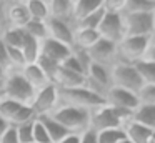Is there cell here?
Returning <instances> with one entry per match:
<instances>
[{
  "instance_id": "6da1fadb",
  "label": "cell",
  "mask_w": 155,
  "mask_h": 143,
  "mask_svg": "<svg viewBox=\"0 0 155 143\" xmlns=\"http://www.w3.org/2000/svg\"><path fill=\"white\" fill-rule=\"evenodd\" d=\"M130 116L132 113L117 110L104 103V105L90 110V128L88 130H92L94 133H100L105 130H118L124 126L127 120H130Z\"/></svg>"
},
{
  "instance_id": "7a4b0ae2",
  "label": "cell",
  "mask_w": 155,
  "mask_h": 143,
  "mask_svg": "<svg viewBox=\"0 0 155 143\" xmlns=\"http://www.w3.org/2000/svg\"><path fill=\"white\" fill-rule=\"evenodd\" d=\"M50 116L58 122L65 130L75 135H82L90 128V110L77 108L70 105H58Z\"/></svg>"
},
{
  "instance_id": "3957f363",
  "label": "cell",
  "mask_w": 155,
  "mask_h": 143,
  "mask_svg": "<svg viewBox=\"0 0 155 143\" xmlns=\"http://www.w3.org/2000/svg\"><path fill=\"white\" fill-rule=\"evenodd\" d=\"M57 96L58 105H70L84 110H94L105 103V98L98 96L85 85L77 86V88H57Z\"/></svg>"
},
{
  "instance_id": "277c9868",
  "label": "cell",
  "mask_w": 155,
  "mask_h": 143,
  "mask_svg": "<svg viewBox=\"0 0 155 143\" xmlns=\"http://www.w3.org/2000/svg\"><path fill=\"white\" fill-rule=\"evenodd\" d=\"M0 90H2L4 98L14 100L17 103H25V105H30L35 95V90L27 83L20 70H8Z\"/></svg>"
},
{
  "instance_id": "5b68a950",
  "label": "cell",
  "mask_w": 155,
  "mask_h": 143,
  "mask_svg": "<svg viewBox=\"0 0 155 143\" xmlns=\"http://www.w3.org/2000/svg\"><path fill=\"white\" fill-rule=\"evenodd\" d=\"M110 82L112 86L124 88L134 93H138V90L143 86L135 67L132 63H122V62L115 63L110 68Z\"/></svg>"
},
{
  "instance_id": "8992f818",
  "label": "cell",
  "mask_w": 155,
  "mask_h": 143,
  "mask_svg": "<svg viewBox=\"0 0 155 143\" xmlns=\"http://www.w3.org/2000/svg\"><path fill=\"white\" fill-rule=\"evenodd\" d=\"M150 37H124L117 43V57L122 63H137L143 60Z\"/></svg>"
},
{
  "instance_id": "52a82bcc",
  "label": "cell",
  "mask_w": 155,
  "mask_h": 143,
  "mask_svg": "<svg viewBox=\"0 0 155 143\" xmlns=\"http://www.w3.org/2000/svg\"><path fill=\"white\" fill-rule=\"evenodd\" d=\"M153 12H124V37H152Z\"/></svg>"
},
{
  "instance_id": "ba28073f",
  "label": "cell",
  "mask_w": 155,
  "mask_h": 143,
  "mask_svg": "<svg viewBox=\"0 0 155 143\" xmlns=\"http://www.w3.org/2000/svg\"><path fill=\"white\" fill-rule=\"evenodd\" d=\"M85 86L97 93L98 96L105 98L107 92L110 90L112 82H110V68L98 63H92L90 68L85 73Z\"/></svg>"
},
{
  "instance_id": "9c48e42d",
  "label": "cell",
  "mask_w": 155,
  "mask_h": 143,
  "mask_svg": "<svg viewBox=\"0 0 155 143\" xmlns=\"http://www.w3.org/2000/svg\"><path fill=\"white\" fill-rule=\"evenodd\" d=\"M58 105V96H57V86L47 85L45 88L37 90L30 102V108L35 113V118L40 115H50Z\"/></svg>"
},
{
  "instance_id": "30bf717a",
  "label": "cell",
  "mask_w": 155,
  "mask_h": 143,
  "mask_svg": "<svg viewBox=\"0 0 155 143\" xmlns=\"http://www.w3.org/2000/svg\"><path fill=\"white\" fill-rule=\"evenodd\" d=\"M100 38L108 40L112 43H118L124 38V22H122V13L105 12L100 20V25L97 28Z\"/></svg>"
},
{
  "instance_id": "8fae6325",
  "label": "cell",
  "mask_w": 155,
  "mask_h": 143,
  "mask_svg": "<svg viewBox=\"0 0 155 143\" xmlns=\"http://www.w3.org/2000/svg\"><path fill=\"white\" fill-rule=\"evenodd\" d=\"M87 52H88L92 63H98V65H104L107 68H112L115 63H118L117 43H112L108 40L98 38V42L92 48H88Z\"/></svg>"
},
{
  "instance_id": "7c38bea8",
  "label": "cell",
  "mask_w": 155,
  "mask_h": 143,
  "mask_svg": "<svg viewBox=\"0 0 155 143\" xmlns=\"http://www.w3.org/2000/svg\"><path fill=\"white\" fill-rule=\"evenodd\" d=\"M105 103L117 110H124V112L134 113L140 103H138L137 93L128 92L124 88H117V86H110V90L105 95Z\"/></svg>"
},
{
  "instance_id": "4fadbf2b",
  "label": "cell",
  "mask_w": 155,
  "mask_h": 143,
  "mask_svg": "<svg viewBox=\"0 0 155 143\" xmlns=\"http://www.w3.org/2000/svg\"><path fill=\"white\" fill-rule=\"evenodd\" d=\"M47 37L58 43H64L65 47L72 48L74 45V22L57 18H47Z\"/></svg>"
},
{
  "instance_id": "5bb4252c",
  "label": "cell",
  "mask_w": 155,
  "mask_h": 143,
  "mask_svg": "<svg viewBox=\"0 0 155 143\" xmlns=\"http://www.w3.org/2000/svg\"><path fill=\"white\" fill-rule=\"evenodd\" d=\"M5 3V25L14 27V28H24L27 22L30 20L27 8H25L24 0H14V2Z\"/></svg>"
},
{
  "instance_id": "9a60e30c",
  "label": "cell",
  "mask_w": 155,
  "mask_h": 143,
  "mask_svg": "<svg viewBox=\"0 0 155 143\" xmlns=\"http://www.w3.org/2000/svg\"><path fill=\"white\" fill-rule=\"evenodd\" d=\"M125 138L130 143H153L155 141V132L147 126H142L138 123L127 120L122 126Z\"/></svg>"
},
{
  "instance_id": "2e32d148",
  "label": "cell",
  "mask_w": 155,
  "mask_h": 143,
  "mask_svg": "<svg viewBox=\"0 0 155 143\" xmlns=\"http://www.w3.org/2000/svg\"><path fill=\"white\" fill-rule=\"evenodd\" d=\"M70 52H72V48L65 47L64 43H58L55 40L48 38V37L40 42V55L52 60V62H57L58 65L70 55Z\"/></svg>"
},
{
  "instance_id": "e0dca14e",
  "label": "cell",
  "mask_w": 155,
  "mask_h": 143,
  "mask_svg": "<svg viewBox=\"0 0 155 143\" xmlns=\"http://www.w3.org/2000/svg\"><path fill=\"white\" fill-rule=\"evenodd\" d=\"M20 73L24 75V78L27 80V83L35 90V92H37V90L45 88L47 85H52V83L48 82V78L45 76V73L40 70V67H38L37 63H27V65L20 70Z\"/></svg>"
},
{
  "instance_id": "ac0fdd59",
  "label": "cell",
  "mask_w": 155,
  "mask_h": 143,
  "mask_svg": "<svg viewBox=\"0 0 155 143\" xmlns=\"http://www.w3.org/2000/svg\"><path fill=\"white\" fill-rule=\"evenodd\" d=\"M52 85H55L57 88H77V86H84L85 85V76L58 67Z\"/></svg>"
},
{
  "instance_id": "d6986e66",
  "label": "cell",
  "mask_w": 155,
  "mask_h": 143,
  "mask_svg": "<svg viewBox=\"0 0 155 143\" xmlns=\"http://www.w3.org/2000/svg\"><path fill=\"white\" fill-rule=\"evenodd\" d=\"M72 5H74V0H47L48 18L74 22V17H72Z\"/></svg>"
},
{
  "instance_id": "ffe728a7",
  "label": "cell",
  "mask_w": 155,
  "mask_h": 143,
  "mask_svg": "<svg viewBox=\"0 0 155 143\" xmlns=\"http://www.w3.org/2000/svg\"><path fill=\"white\" fill-rule=\"evenodd\" d=\"M37 120L44 125V128H45V132H47L52 143H58L60 140H64L65 136L70 135V132L65 130L58 122H55L50 115H40V116H37Z\"/></svg>"
},
{
  "instance_id": "44dd1931",
  "label": "cell",
  "mask_w": 155,
  "mask_h": 143,
  "mask_svg": "<svg viewBox=\"0 0 155 143\" xmlns=\"http://www.w3.org/2000/svg\"><path fill=\"white\" fill-rule=\"evenodd\" d=\"M130 120L155 132V105H143V103H140L135 108V112L132 113Z\"/></svg>"
},
{
  "instance_id": "7402d4cb",
  "label": "cell",
  "mask_w": 155,
  "mask_h": 143,
  "mask_svg": "<svg viewBox=\"0 0 155 143\" xmlns=\"http://www.w3.org/2000/svg\"><path fill=\"white\" fill-rule=\"evenodd\" d=\"M102 2L104 0H74V5H72L74 20H80L90 13L97 12L98 8H102Z\"/></svg>"
},
{
  "instance_id": "603a6c76",
  "label": "cell",
  "mask_w": 155,
  "mask_h": 143,
  "mask_svg": "<svg viewBox=\"0 0 155 143\" xmlns=\"http://www.w3.org/2000/svg\"><path fill=\"white\" fill-rule=\"evenodd\" d=\"M100 35L97 30H74V45L72 48L88 50L98 42Z\"/></svg>"
},
{
  "instance_id": "cb8c5ba5",
  "label": "cell",
  "mask_w": 155,
  "mask_h": 143,
  "mask_svg": "<svg viewBox=\"0 0 155 143\" xmlns=\"http://www.w3.org/2000/svg\"><path fill=\"white\" fill-rule=\"evenodd\" d=\"M20 52L25 58V63H35L38 55H40V42L25 33L24 42H22V47H20Z\"/></svg>"
},
{
  "instance_id": "d4e9b609",
  "label": "cell",
  "mask_w": 155,
  "mask_h": 143,
  "mask_svg": "<svg viewBox=\"0 0 155 143\" xmlns=\"http://www.w3.org/2000/svg\"><path fill=\"white\" fill-rule=\"evenodd\" d=\"M25 32L22 28H14V27H5L0 30V40L5 47H14V48H20L22 42H24Z\"/></svg>"
},
{
  "instance_id": "484cf974",
  "label": "cell",
  "mask_w": 155,
  "mask_h": 143,
  "mask_svg": "<svg viewBox=\"0 0 155 143\" xmlns=\"http://www.w3.org/2000/svg\"><path fill=\"white\" fill-rule=\"evenodd\" d=\"M25 8H27L30 20H45L48 18V8H47V0H24Z\"/></svg>"
},
{
  "instance_id": "4316f807",
  "label": "cell",
  "mask_w": 155,
  "mask_h": 143,
  "mask_svg": "<svg viewBox=\"0 0 155 143\" xmlns=\"http://www.w3.org/2000/svg\"><path fill=\"white\" fill-rule=\"evenodd\" d=\"M104 13L105 10H104V5H102V8H98L97 12L90 13V15L84 17L80 20H74V30H97Z\"/></svg>"
},
{
  "instance_id": "83f0119b",
  "label": "cell",
  "mask_w": 155,
  "mask_h": 143,
  "mask_svg": "<svg viewBox=\"0 0 155 143\" xmlns=\"http://www.w3.org/2000/svg\"><path fill=\"white\" fill-rule=\"evenodd\" d=\"M134 67L143 85H155V63L148 62V60H140V62L134 63Z\"/></svg>"
},
{
  "instance_id": "f1b7e54d",
  "label": "cell",
  "mask_w": 155,
  "mask_h": 143,
  "mask_svg": "<svg viewBox=\"0 0 155 143\" xmlns=\"http://www.w3.org/2000/svg\"><path fill=\"white\" fill-rule=\"evenodd\" d=\"M45 22H47V20H45ZM45 22H42V20H28L27 25L22 30H24L27 35L34 37L35 40L42 42L44 38H47V25H45Z\"/></svg>"
},
{
  "instance_id": "f546056e",
  "label": "cell",
  "mask_w": 155,
  "mask_h": 143,
  "mask_svg": "<svg viewBox=\"0 0 155 143\" xmlns=\"http://www.w3.org/2000/svg\"><path fill=\"white\" fill-rule=\"evenodd\" d=\"M155 0H125L124 12H153Z\"/></svg>"
},
{
  "instance_id": "4dcf8cb0",
  "label": "cell",
  "mask_w": 155,
  "mask_h": 143,
  "mask_svg": "<svg viewBox=\"0 0 155 143\" xmlns=\"http://www.w3.org/2000/svg\"><path fill=\"white\" fill-rule=\"evenodd\" d=\"M97 135V143H120L125 138L124 130H105V132L95 133Z\"/></svg>"
},
{
  "instance_id": "1f68e13d",
  "label": "cell",
  "mask_w": 155,
  "mask_h": 143,
  "mask_svg": "<svg viewBox=\"0 0 155 143\" xmlns=\"http://www.w3.org/2000/svg\"><path fill=\"white\" fill-rule=\"evenodd\" d=\"M37 63L38 67H40V70L45 73V76L48 78V82H54V76H55V73H57V70H58V63L57 62H52V60H48V58H45V57H42V55H38V58H37Z\"/></svg>"
},
{
  "instance_id": "d6a6232c",
  "label": "cell",
  "mask_w": 155,
  "mask_h": 143,
  "mask_svg": "<svg viewBox=\"0 0 155 143\" xmlns=\"http://www.w3.org/2000/svg\"><path fill=\"white\" fill-rule=\"evenodd\" d=\"M14 128H15V133H17L18 143H34V140H32V130H34V120H32V122H27V123H24V125L14 126Z\"/></svg>"
},
{
  "instance_id": "836d02e7",
  "label": "cell",
  "mask_w": 155,
  "mask_h": 143,
  "mask_svg": "<svg viewBox=\"0 0 155 143\" xmlns=\"http://www.w3.org/2000/svg\"><path fill=\"white\" fill-rule=\"evenodd\" d=\"M138 103L143 105H155V85H143L137 93Z\"/></svg>"
},
{
  "instance_id": "e575fe53",
  "label": "cell",
  "mask_w": 155,
  "mask_h": 143,
  "mask_svg": "<svg viewBox=\"0 0 155 143\" xmlns=\"http://www.w3.org/2000/svg\"><path fill=\"white\" fill-rule=\"evenodd\" d=\"M32 140H34V143H52L50 138H48V135H47V132H45V128H44V125H42L37 118L34 120Z\"/></svg>"
},
{
  "instance_id": "d590c367",
  "label": "cell",
  "mask_w": 155,
  "mask_h": 143,
  "mask_svg": "<svg viewBox=\"0 0 155 143\" xmlns=\"http://www.w3.org/2000/svg\"><path fill=\"white\" fill-rule=\"evenodd\" d=\"M60 67H62V68H65V70H70V72H74V73H78V75H84L85 76L84 68H82V65L78 63V60L74 57V53H72V52H70V55H68L67 58L60 63Z\"/></svg>"
},
{
  "instance_id": "8d00e7d4",
  "label": "cell",
  "mask_w": 155,
  "mask_h": 143,
  "mask_svg": "<svg viewBox=\"0 0 155 143\" xmlns=\"http://www.w3.org/2000/svg\"><path fill=\"white\" fill-rule=\"evenodd\" d=\"M72 53H74V57L82 65L84 72L87 73V70L90 68V65H92V60H90V57H88V52L87 50H82V48H72Z\"/></svg>"
},
{
  "instance_id": "74e56055",
  "label": "cell",
  "mask_w": 155,
  "mask_h": 143,
  "mask_svg": "<svg viewBox=\"0 0 155 143\" xmlns=\"http://www.w3.org/2000/svg\"><path fill=\"white\" fill-rule=\"evenodd\" d=\"M0 143H18V138H17V133H15L14 126H8L7 132L0 136Z\"/></svg>"
},
{
  "instance_id": "f35d334b",
  "label": "cell",
  "mask_w": 155,
  "mask_h": 143,
  "mask_svg": "<svg viewBox=\"0 0 155 143\" xmlns=\"http://www.w3.org/2000/svg\"><path fill=\"white\" fill-rule=\"evenodd\" d=\"M143 60H148V62L155 63V37L153 35L148 38V45H147V52H145Z\"/></svg>"
},
{
  "instance_id": "ab89813d",
  "label": "cell",
  "mask_w": 155,
  "mask_h": 143,
  "mask_svg": "<svg viewBox=\"0 0 155 143\" xmlns=\"http://www.w3.org/2000/svg\"><path fill=\"white\" fill-rule=\"evenodd\" d=\"M0 65L4 67L5 70H10V63H8V53H7V47L2 43V40H0Z\"/></svg>"
},
{
  "instance_id": "60d3db41",
  "label": "cell",
  "mask_w": 155,
  "mask_h": 143,
  "mask_svg": "<svg viewBox=\"0 0 155 143\" xmlns=\"http://www.w3.org/2000/svg\"><path fill=\"white\" fill-rule=\"evenodd\" d=\"M80 143H97V135L92 130H87L80 135Z\"/></svg>"
},
{
  "instance_id": "b9f144b4",
  "label": "cell",
  "mask_w": 155,
  "mask_h": 143,
  "mask_svg": "<svg viewBox=\"0 0 155 143\" xmlns=\"http://www.w3.org/2000/svg\"><path fill=\"white\" fill-rule=\"evenodd\" d=\"M58 143H80V135H75V133H70L68 136H65L64 140H60Z\"/></svg>"
},
{
  "instance_id": "7bdbcfd3",
  "label": "cell",
  "mask_w": 155,
  "mask_h": 143,
  "mask_svg": "<svg viewBox=\"0 0 155 143\" xmlns=\"http://www.w3.org/2000/svg\"><path fill=\"white\" fill-rule=\"evenodd\" d=\"M8 126H10V125H8V123L5 122L4 118H0V136H2L5 132H7V128H8Z\"/></svg>"
},
{
  "instance_id": "ee69618b",
  "label": "cell",
  "mask_w": 155,
  "mask_h": 143,
  "mask_svg": "<svg viewBox=\"0 0 155 143\" xmlns=\"http://www.w3.org/2000/svg\"><path fill=\"white\" fill-rule=\"evenodd\" d=\"M5 76H7V70H5L4 67L0 65V86H2V83H4Z\"/></svg>"
},
{
  "instance_id": "f6af8a7d",
  "label": "cell",
  "mask_w": 155,
  "mask_h": 143,
  "mask_svg": "<svg viewBox=\"0 0 155 143\" xmlns=\"http://www.w3.org/2000/svg\"><path fill=\"white\" fill-rule=\"evenodd\" d=\"M152 35L155 37V10H153V13H152Z\"/></svg>"
},
{
  "instance_id": "bcb514c9",
  "label": "cell",
  "mask_w": 155,
  "mask_h": 143,
  "mask_svg": "<svg viewBox=\"0 0 155 143\" xmlns=\"http://www.w3.org/2000/svg\"><path fill=\"white\" fill-rule=\"evenodd\" d=\"M120 143H130V141H128V140H127V138H124V140H122V141H120Z\"/></svg>"
},
{
  "instance_id": "7dc6e473",
  "label": "cell",
  "mask_w": 155,
  "mask_h": 143,
  "mask_svg": "<svg viewBox=\"0 0 155 143\" xmlns=\"http://www.w3.org/2000/svg\"><path fill=\"white\" fill-rule=\"evenodd\" d=\"M153 143H155V141H153Z\"/></svg>"
}]
</instances>
